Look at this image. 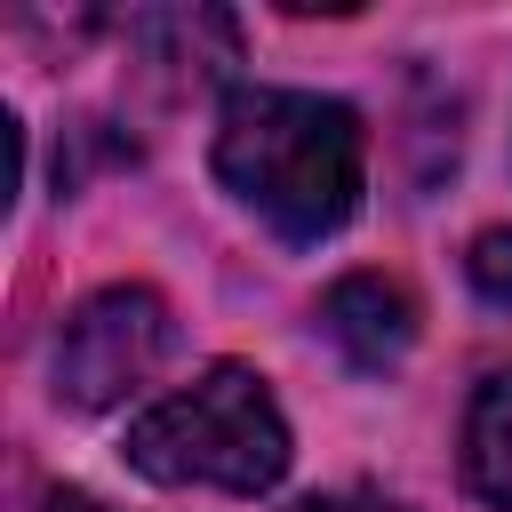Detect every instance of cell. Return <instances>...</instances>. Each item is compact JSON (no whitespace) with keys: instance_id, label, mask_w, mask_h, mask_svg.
Listing matches in <instances>:
<instances>
[{"instance_id":"cell-1","label":"cell","mask_w":512,"mask_h":512,"mask_svg":"<svg viewBox=\"0 0 512 512\" xmlns=\"http://www.w3.org/2000/svg\"><path fill=\"white\" fill-rule=\"evenodd\" d=\"M216 176L288 240L352 224L368 184L360 112L312 88H232L216 112Z\"/></svg>"},{"instance_id":"cell-2","label":"cell","mask_w":512,"mask_h":512,"mask_svg":"<svg viewBox=\"0 0 512 512\" xmlns=\"http://www.w3.org/2000/svg\"><path fill=\"white\" fill-rule=\"evenodd\" d=\"M128 464L160 488H232V496H264L288 472V424L280 400L264 392L256 368L216 360L200 368L184 392L152 400L128 424Z\"/></svg>"},{"instance_id":"cell-3","label":"cell","mask_w":512,"mask_h":512,"mask_svg":"<svg viewBox=\"0 0 512 512\" xmlns=\"http://www.w3.org/2000/svg\"><path fill=\"white\" fill-rule=\"evenodd\" d=\"M168 344H176V328H168V304L152 288H104L56 336V400L64 408H112L168 360Z\"/></svg>"},{"instance_id":"cell-4","label":"cell","mask_w":512,"mask_h":512,"mask_svg":"<svg viewBox=\"0 0 512 512\" xmlns=\"http://www.w3.org/2000/svg\"><path fill=\"white\" fill-rule=\"evenodd\" d=\"M320 328H328V344L352 360V368H392L408 344H416V304H408V288L400 280H384V272H344L328 296H320Z\"/></svg>"},{"instance_id":"cell-5","label":"cell","mask_w":512,"mask_h":512,"mask_svg":"<svg viewBox=\"0 0 512 512\" xmlns=\"http://www.w3.org/2000/svg\"><path fill=\"white\" fill-rule=\"evenodd\" d=\"M464 480L480 504L512 512V368L480 376V392L464 408Z\"/></svg>"},{"instance_id":"cell-6","label":"cell","mask_w":512,"mask_h":512,"mask_svg":"<svg viewBox=\"0 0 512 512\" xmlns=\"http://www.w3.org/2000/svg\"><path fill=\"white\" fill-rule=\"evenodd\" d=\"M464 272H472V288H480L488 304H512V224L480 232V240H472V256H464Z\"/></svg>"},{"instance_id":"cell-7","label":"cell","mask_w":512,"mask_h":512,"mask_svg":"<svg viewBox=\"0 0 512 512\" xmlns=\"http://www.w3.org/2000/svg\"><path fill=\"white\" fill-rule=\"evenodd\" d=\"M288 512H400V504H384V496H368V488H336V496H304V504H288Z\"/></svg>"},{"instance_id":"cell-8","label":"cell","mask_w":512,"mask_h":512,"mask_svg":"<svg viewBox=\"0 0 512 512\" xmlns=\"http://www.w3.org/2000/svg\"><path fill=\"white\" fill-rule=\"evenodd\" d=\"M48 512H104V504H88L80 488H56V496H48Z\"/></svg>"}]
</instances>
